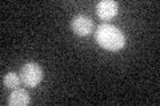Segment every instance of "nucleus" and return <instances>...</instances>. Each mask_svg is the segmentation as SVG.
<instances>
[{
  "instance_id": "3",
  "label": "nucleus",
  "mask_w": 160,
  "mask_h": 106,
  "mask_svg": "<svg viewBox=\"0 0 160 106\" xmlns=\"http://www.w3.org/2000/svg\"><path fill=\"white\" fill-rule=\"evenodd\" d=\"M71 28L79 36H87L92 32L93 21L91 17L86 16V15H76L71 21Z\"/></svg>"
},
{
  "instance_id": "2",
  "label": "nucleus",
  "mask_w": 160,
  "mask_h": 106,
  "mask_svg": "<svg viewBox=\"0 0 160 106\" xmlns=\"http://www.w3.org/2000/svg\"><path fill=\"white\" fill-rule=\"evenodd\" d=\"M20 80L28 88H35L43 80V69L36 62H27L20 69Z\"/></svg>"
},
{
  "instance_id": "5",
  "label": "nucleus",
  "mask_w": 160,
  "mask_h": 106,
  "mask_svg": "<svg viewBox=\"0 0 160 106\" xmlns=\"http://www.w3.org/2000/svg\"><path fill=\"white\" fill-rule=\"evenodd\" d=\"M31 102V97L26 89L16 88L8 97V105L9 106H26Z\"/></svg>"
},
{
  "instance_id": "6",
  "label": "nucleus",
  "mask_w": 160,
  "mask_h": 106,
  "mask_svg": "<svg viewBox=\"0 0 160 106\" xmlns=\"http://www.w3.org/2000/svg\"><path fill=\"white\" fill-rule=\"evenodd\" d=\"M20 81H22L20 77L13 72L7 73L6 76H4V78H3V82H4V85H6V88H8V89H16L19 86Z\"/></svg>"
},
{
  "instance_id": "1",
  "label": "nucleus",
  "mask_w": 160,
  "mask_h": 106,
  "mask_svg": "<svg viewBox=\"0 0 160 106\" xmlns=\"http://www.w3.org/2000/svg\"><path fill=\"white\" fill-rule=\"evenodd\" d=\"M95 39L102 48L107 50H119L124 48L126 45V36L118 27L112 24H102L99 25L96 32H95Z\"/></svg>"
},
{
  "instance_id": "4",
  "label": "nucleus",
  "mask_w": 160,
  "mask_h": 106,
  "mask_svg": "<svg viewBox=\"0 0 160 106\" xmlns=\"http://www.w3.org/2000/svg\"><path fill=\"white\" fill-rule=\"evenodd\" d=\"M119 6L113 0H103L96 4V13L102 20H109L118 15Z\"/></svg>"
}]
</instances>
